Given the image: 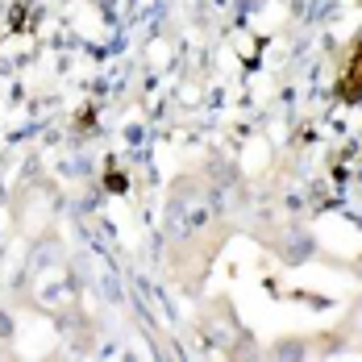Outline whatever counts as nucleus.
Returning <instances> with one entry per match:
<instances>
[{"mask_svg": "<svg viewBox=\"0 0 362 362\" xmlns=\"http://www.w3.org/2000/svg\"><path fill=\"white\" fill-rule=\"evenodd\" d=\"M362 92V46H358V54H354V67H350V75H346V96L354 100Z\"/></svg>", "mask_w": 362, "mask_h": 362, "instance_id": "f257e3e1", "label": "nucleus"}]
</instances>
